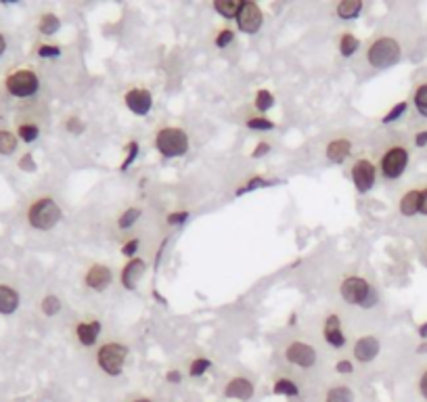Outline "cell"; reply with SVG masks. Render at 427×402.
<instances>
[{
    "mask_svg": "<svg viewBox=\"0 0 427 402\" xmlns=\"http://www.w3.org/2000/svg\"><path fill=\"white\" fill-rule=\"evenodd\" d=\"M246 126L250 128V130H254V132H270V130H274V122L268 118V115H248L246 118Z\"/></svg>",
    "mask_w": 427,
    "mask_h": 402,
    "instance_id": "30",
    "label": "cell"
},
{
    "mask_svg": "<svg viewBox=\"0 0 427 402\" xmlns=\"http://www.w3.org/2000/svg\"><path fill=\"white\" fill-rule=\"evenodd\" d=\"M419 214L427 216V184L421 187V210H419Z\"/></svg>",
    "mask_w": 427,
    "mask_h": 402,
    "instance_id": "47",
    "label": "cell"
},
{
    "mask_svg": "<svg viewBox=\"0 0 427 402\" xmlns=\"http://www.w3.org/2000/svg\"><path fill=\"white\" fill-rule=\"evenodd\" d=\"M404 57V42L398 30L383 27L371 34L362 44V55L358 63L369 72H383L398 65Z\"/></svg>",
    "mask_w": 427,
    "mask_h": 402,
    "instance_id": "2",
    "label": "cell"
},
{
    "mask_svg": "<svg viewBox=\"0 0 427 402\" xmlns=\"http://www.w3.org/2000/svg\"><path fill=\"white\" fill-rule=\"evenodd\" d=\"M153 147L155 151L166 158V160H174V158H182L186 156L191 141H189V132L180 126H162L160 130H155L153 134Z\"/></svg>",
    "mask_w": 427,
    "mask_h": 402,
    "instance_id": "8",
    "label": "cell"
},
{
    "mask_svg": "<svg viewBox=\"0 0 427 402\" xmlns=\"http://www.w3.org/2000/svg\"><path fill=\"white\" fill-rule=\"evenodd\" d=\"M63 218V210L59 201L51 195H42L34 199L27 208V222L38 231H51L55 229Z\"/></svg>",
    "mask_w": 427,
    "mask_h": 402,
    "instance_id": "9",
    "label": "cell"
},
{
    "mask_svg": "<svg viewBox=\"0 0 427 402\" xmlns=\"http://www.w3.org/2000/svg\"><path fill=\"white\" fill-rule=\"evenodd\" d=\"M396 208H398V214L404 216V218H413L419 214L421 210V187H407L402 191V195L398 197L396 201Z\"/></svg>",
    "mask_w": 427,
    "mask_h": 402,
    "instance_id": "20",
    "label": "cell"
},
{
    "mask_svg": "<svg viewBox=\"0 0 427 402\" xmlns=\"http://www.w3.org/2000/svg\"><path fill=\"white\" fill-rule=\"evenodd\" d=\"M186 218H189V212H172L166 220H168V225H182Z\"/></svg>",
    "mask_w": 427,
    "mask_h": 402,
    "instance_id": "44",
    "label": "cell"
},
{
    "mask_svg": "<svg viewBox=\"0 0 427 402\" xmlns=\"http://www.w3.org/2000/svg\"><path fill=\"white\" fill-rule=\"evenodd\" d=\"M4 51H6V38L0 34V57H2V53H4Z\"/></svg>",
    "mask_w": 427,
    "mask_h": 402,
    "instance_id": "49",
    "label": "cell"
},
{
    "mask_svg": "<svg viewBox=\"0 0 427 402\" xmlns=\"http://www.w3.org/2000/svg\"><path fill=\"white\" fill-rule=\"evenodd\" d=\"M319 339L323 341V346L333 354L340 356L342 352H348L350 341H352V333H354V325L348 321V308L340 304H331L317 321L314 327Z\"/></svg>",
    "mask_w": 427,
    "mask_h": 402,
    "instance_id": "4",
    "label": "cell"
},
{
    "mask_svg": "<svg viewBox=\"0 0 427 402\" xmlns=\"http://www.w3.org/2000/svg\"><path fill=\"white\" fill-rule=\"evenodd\" d=\"M101 333H103V322L96 317H90V319H80L76 322V337L80 341V346L86 348H94L101 339Z\"/></svg>",
    "mask_w": 427,
    "mask_h": 402,
    "instance_id": "19",
    "label": "cell"
},
{
    "mask_svg": "<svg viewBox=\"0 0 427 402\" xmlns=\"http://www.w3.org/2000/svg\"><path fill=\"white\" fill-rule=\"evenodd\" d=\"M166 379H168L170 384H178V382H182V373H180V371H176V369H172Z\"/></svg>",
    "mask_w": 427,
    "mask_h": 402,
    "instance_id": "48",
    "label": "cell"
},
{
    "mask_svg": "<svg viewBox=\"0 0 427 402\" xmlns=\"http://www.w3.org/2000/svg\"><path fill=\"white\" fill-rule=\"evenodd\" d=\"M59 27H61V19H59L55 13H44V15L40 17V21H38V30H40V34H44V36L57 34Z\"/></svg>",
    "mask_w": 427,
    "mask_h": 402,
    "instance_id": "29",
    "label": "cell"
},
{
    "mask_svg": "<svg viewBox=\"0 0 427 402\" xmlns=\"http://www.w3.org/2000/svg\"><path fill=\"white\" fill-rule=\"evenodd\" d=\"M419 337H421V339H427V322L419 327Z\"/></svg>",
    "mask_w": 427,
    "mask_h": 402,
    "instance_id": "50",
    "label": "cell"
},
{
    "mask_svg": "<svg viewBox=\"0 0 427 402\" xmlns=\"http://www.w3.org/2000/svg\"><path fill=\"white\" fill-rule=\"evenodd\" d=\"M331 369H333V373L338 375V377H350V375H354L356 373V363L350 358V356H338L336 360H333V365H331Z\"/></svg>",
    "mask_w": 427,
    "mask_h": 402,
    "instance_id": "31",
    "label": "cell"
},
{
    "mask_svg": "<svg viewBox=\"0 0 427 402\" xmlns=\"http://www.w3.org/2000/svg\"><path fill=\"white\" fill-rule=\"evenodd\" d=\"M279 356L293 373L317 375L327 369L331 352L323 346L314 329H300L281 337Z\"/></svg>",
    "mask_w": 427,
    "mask_h": 402,
    "instance_id": "1",
    "label": "cell"
},
{
    "mask_svg": "<svg viewBox=\"0 0 427 402\" xmlns=\"http://www.w3.org/2000/svg\"><path fill=\"white\" fill-rule=\"evenodd\" d=\"M224 398H231V401H252L254 394H256V388H254V382L243 377V375H235L227 382L224 390H222Z\"/></svg>",
    "mask_w": 427,
    "mask_h": 402,
    "instance_id": "18",
    "label": "cell"
},
{
    "mask_svg": "<svg viewBox=\"0 0 427 402\" xmlns=\"http://www.w3.org/2000/svg\"><path fill=\"white\" fill-rule=\"evenodd\" d=\"M115 281V270L105 262H92L84 270V285L94 294H105Z\"/></svg>",
    "mask_w": 427,
    "mask_h": 402,
    "instance_id": "13",
    "label": "cell"
},
{
    "mask_svg": "<svg viewBox=\"0 0 427 402\" xmlns=\"http://www.w3.org/2000/svg\"><path fill=\"white\" fill-rule=\"evenodd\" d=\"M241 4H243V0H216L214 11L224 19H237Z\"/></svg>",
    "mask_w": 427,
    "mask_h": 402,
    "instance_id": "28",
    "label": "cell"
},
{
    "mask_svg": "<svg viewBox=\"0 0 427 402\" xmlns=\"http://www.w3.org/2000/svg\"><path fill=\"white\" fill-rule=\"evenodd\" d=\"M407 109H409V101H400V103H396L383 118H381V124H394L396 120H400L404 113H407Z\"/></svg>",
    "mask_w": 427,
    "mask_h": 402,
    "instance_id": "36",
    "label": "cell"
},
{
    "mask_svg": "<svg viewBox=\"0 0 427 402\" xmlns=\"http://www.w3.org/2000/svg\"><path fill=\"white\" fill-rule=\"evenodd\" d=\"M413 145H415V147H426V145H427V130H421V132H417V134H415V139H413Z\"/></svg>",
    "mask_w": 427,
    "mask_h": 402,
    "instance_id": "46",
    "label": "cell"
},
{
    "mask_svg": "<svg viewBox=\"0 0 427 402\" xmlns=\"http://www.w3.org/2000/svg\"><path fill=\"white\" fill-rule=\"evenodd\" d=\"M40 308H42V313H44L46 317H55V315H59V313H61L63 304H61V300H59L57 296L49 294V296H46V298L42 300Z\"/></svg>",
    "mask_w": 427,
    "mask_h": 402,
    "instance_id": "34",
    "label": "cell"
},
{
    "mask_svg": "<svg viewBox=\"0 0 427 402\" xmlns=\"http://www.w3.org/2000/svg\"><path fill=\"white\" fill-rule=\"evenodd\" d=\"M17 149V137L8 130H0V153L11 156Z\"/></svg>",
    "mask_w": 427,
    "mask_h": 402,
    "instance_id": "37",
    "label": "cell"
},
{
    "mask_svg": "<svg viewBox=\"0 0 427 402\" xmlns=\"http://www.w3.org/2000/svg\"><path fill=\"white\" fill-rule=\"evenodd\" d=\"M145 272H147V260L143 256H134V258L126 260V264L120 270V283H122V287L128 289V291L136 289V285L145 277Z\"/></svg>",
    "mask_w": 427,
    "mask_h": 402,
    "instance_id": "15",
    "label": "cell"
},
{
    "mask_svg": "<svg viewBox=\"0 0 427 402\" xmlns=\"http://www.w3.org/2000/svg\"><path fill=\"white\" fill-rule=\"evenodd\" d=\"M354 149H356V137L354 132H348V130H340V132H333L327 141H325V147H323V158L333 163V165H340L345 160H350L354 156Z\"/></svg>",
    "mask_w": 427,
    "mask_h": 402,
    "instance_id": "11",
    "label": "cell"
},
{
    "mask_svg": "<svg viewBox=\"0 0 427 402\" xmlns=\"http://www.w3.org/2000/svg\"><path fill=\"white\" fill-rule=\"evenodd\" d=\"M270 151H272V145H270L268 141H260L256 147H254V151H252V158H254V160H260V158L268 156Z\"/></svg>",
    "mask_w": 427,
    "mask_h": 402,
    "instance_id": "42",
    "label": "cell"
},
{
    "mask_svg": "<svg viewBox=\"0 0 427 402\" xmlns=\"http://www.w3.org/2000/svg\"><path fill=\"white\" fill-rule=\"evenodd\" d=\"M319 402H356V394H354V388L340 377V379H331L323 386Z\"/></svg>",
    "mask_w": 427,
    "mask_h": 402,
    "instance_id": "17",
    "label": "cell"
},
{
    "mask_svg": "<svg viewBox=\"0 0 427 402\" xmlns=\"http://www.w3.org/2000/svg\"><path fill=\"white\" fill-rule=\"evenodd\" d=\"M4 86L13 96L27 99V96H34L40 90V78H38V74L34 70H17L6 78Z\"/></svg>",
    "mask_w": 427,
    "mask_h": 402,
    "instance_id": "12",
    "label": "cell"
},
{
    "mask_svg": "<svg viewBox=\"0 0 427 402\" xmlns=\"http://www.w3.org/2000/svg\"><path fill=\"white\" fill-rule=\"evenodd\" d=\"M130 402H153L151 398H147V396H139V398H134V401Z\"/></svg>",
    "mask_w": 427,
    "mask_h": 402,
    "instance_id": "51",
    "label": "cell"
},
{
    "mask_svg": "<svg viewBox=\"0 0 427 402\" xmlns=\"http://www.w3.org/2000/svg\"><path fill=\"white\" fill-rule=\"evenodd\" d=\"M350 178L354 182V189L360 195H367L375 189L377 178H379V170L375 165V161L371 156H360L352 161L350 165Z\"/></svg>",
    "mask_w": 427,
    "mask_h": 402,
    "instance_id": "10",
    "label": "cell"
},
{
    "mask_svg": "<svg viewBox=\"0 0 427 402\" xmlns=\"http://www.w3.org/2000/svg\"><path fill=\"white\" fill-rule=\"evenodd\" d=\"M141 218H143V208H141V206H128L126 210H122V212L117 214L115 227H117L120 233H128V231H132V229L139 225Z\"/></svg>",
    "mask_w": 427,
    "mask_h": 402,
    "instance_id": "22",
    "label": "cell"
},
{
    "mask_svg": "<svg viewBox=\"0 0 427 402\" xmlns=\"http://www.w3.org/2000/svg\"><path fill=\"white\" fill-rule=\"evenodd\" d=\"M336 44H338V51L342 55L343 59H352L360 49H362V42L360 38L354 34V32H348V30H342L336 38Z\"/></svg>",
    "mask_w": 427,
    "mask_h": 402,
    "instance_id": "21",
    "label": "cell"
},
{
    "mask_svg": "<svg viewBox=\"0 0 427 402\" xmlns=\"http://www.w3.org/2000/svg\"><path fill=\"white\" fill-rule=\"evenodd\" d=\"M362 8H364L362 0H340V2L336 4L333 13H336V17L342 19V21H354V19L360 17Z\"/></svg>",
    "mask_w": 427,
    "mask_h": 402,
    "instance_id": "23",
    "label": "cell"
},
{
    "mask_svg": "<svg viewBox=\"0 0 427 402\" xmlns=\"http://www.w3.org/2000/svg\"><path fill=\"white\" fill-rule=\"evenodd\" d=\"M128 356H130V346L120 337L105 339L94 350V363L98 371L105 373L107 377H120L124 373Z\"/></svg>",
    "mask_w": 427,
    "mask_h": 402,
    "instance_id": "7",
    "label": "cell"
},
{
    "mask_svg": "<svg viewBox=\"0 0 427 402\" xmlns=\"http://www.w3.org/2000/svg\"><path fill=\"white\" fill-rule=\"evenodd\" d=\"M235 30L233 27H229V25H222V27H218L216 30V34H214V46L216 49H229L233 42H235Z\"/></svg>",
    "mask_w": 427,
    "mask_h": 402,
    "instance_id": "33",
    "label": "cell"
},
{
    "mask_svg": "<svg viewBox=\"0 0 427 402\" xmlns=\"http://www.w3.org/2000/svg\"><path fill=\"white\" fill-rule=\"evenodd\" d=\"M38 55L40 57H59L61 55V49L59 46H53V44H42L38 49Z\"/></svg>",
    "mask_w": 427,
    "mask_h": 402,
    "instance_id": "43",
    "label": "cell"
},
{
    "mask_svg": "<svg viewBox=\"0 0 427 402\" xmlns=\"http://www.w3.org/2000/svg\"><path fill=\"white\" fill-rule=\"evenodd\" d=\"M82 128H84V124H82L78 118H72V120L68 122V130H70L72 134H80V132H82Z\"/></svg>",
    "mask_w": 427,
    "mask_h": 402,
    "instance_id": "45",
    "label": "cell"
},
{
    "mask_svg": "<svg viewBox=\"0 0 427 402\" xmlns=\"http://www.w3.org/2000/svg\"><path fill=\"white\" fill-rule=\"evenodd\" d=\"M19 294L15 287L0 283V315H13L19 308Z\"/></svg>",
    "mask_w": 427,
    "mask_h": 402,
    "instance_id": "24",
    "label": "cell"
},
{
    "mask_svg": "<svg viewBox=\"0 0 427 402\" xmlns=\"http://www.w3.org/2000/svg\"><path fill=\"white\" fill-rule=\"evenodd\" d=\"M210 367H212V360H210V358L197 356V358H193L191 365H189V375H191V377H201L205 371H210Z\"/></svg>",
    "mask_w": 427,
    "mask_h": 402,
    "instance_id": "35",
    "label": "cell"
},
{
    "mask_svg": "<svg viewBox=\"0 0 427 402\" xmlns=\"http://www.w3.org/2000/svg\"><path fill=\"white\" fill-rule=\"evenodd\" d=\"M411 103H413L415 111H417L421 118H426L427 120V80H421L415 84Z\"/></svg>",
    "mask_w": 427,
    "mask_h": 402,
    "instance_id": "27",
    "label": "cell"
},
{
    "mask_svg": "<svg viewBox=\"0 0 427 402\" xmlns=\"http://www.w3.org/2000/svg\"><path fill=\"white\" fill-rule=\"evenodd\" d=\"M371 158L379 170V178L394 182L402 178L411 161V147L398 134H385L377 143H373Z\"/></svg>",
    "mask_w": 427,
    "mask_h": 402,
    "instance_id": "3",
    "label": "cell"
},
{
    "mask_svg": "<svg viewBox=\"0 0 427 402\" xmlns=\"http://www.w3.org/2000/svg\"><path fill=\"white\" fill-rule=\"evenodd\" d=\"M136 156H139V143H136V141H132V143H128V147H126V160H124V163L120 165V168H122V172L130 168V163L136 160Z\"/></svg>",
    "mask_w": 427,
    "mask_h": 402,
    "instance_id": "40",
    "label": "cell"
},
{
    "mask_svg": "<svg viewBox=\"0 0 427 402\" xmlns=\"http://www.w3.org/2000/svg\"><path fill=\"white\" fill-rule=\"evenodd\" d=\"M415 386H417V392H419V396L427 401V365L426 367H421V371H419V375H417V382H415Z\"/></svg>",
    "mask_w": 427,
    "mask_h": 402,
    "instance_id": "41",
    "label": "cell"
},
{
    "mask_svg": "<svg viewBox=\"0 0 427 402\" xmlns=\"http://www.w3.org/2000/svg\"><path fill=\"white\" fill-rule=\"evenodd\" d=\"M336 291L345 308L367 310V308H373L379 300L375 283L358 270H345L336 283Z\"/></svg>",
    "mask_w": 427,
    "mask_h": 402,
    "instance_id": "5",
    "label": "cell"
},
{
    "mask_svg": "<svg viewBox=\"0 0 427 402\" xmlns=\"http://www.w3.org/2000/svg\"><path fill=\"white\" fill-rule=\"evenodd\" d=\"M272 107H274V94L270 90H266V88L257 90L256 96H254V109H256L257 113L266 115V111L272 109Z\"/></svg>",
    "mask_w": 427,
    "mask_h": 402,
    "instance_id": "32",
    "label": "cell"
},
{
    "mask_svg": "<svg viewBox=\"0 0 427 402\" xmlns=\"http://www.w3.org/2000/svg\"><path fill=\"white\" fill-rule=\"evenodd\" d=\"M426 256H427V241H426Z\"/></svg>",
    "mask_w": 427,
    "mask_h": 402,
    "instance_id": "52",
    "label": "cell"
},
{
    "mask_svg": "<svg viewBox=\"0 0 427 402\" xmlns=\"http://www.w3.org/2000/svg\"><path fill=\"white\" fill-rule=\"evenodd\" d=\"M272 392L276 396H289V398H295L300 396V384L289 377V375H283V377H276L274 384H272Z\"/></svg>",
    "mask_w": 427,
    "mask_h": 402,
    "instance_id": "25",
    "label": "cell"
},
{
    "mask_svg": "<svg viewBox=\"0 0 427 402\" xmlns=\"http://www.w3.org/2000/svg\"><path fill=\"white\" fill-rule=\"evenodd\" d=\"M383 350V337L375 327H354L352 341L348 348V356L356 363V367H371Z\"/></svg>",
    "mask_w": 427,
    "mask_h": 402,
    "instance_id": "6",
    "label": "cell"
},
{
    "mask_svg": "<svg viewBox=\"0 0 427 402\" xmlns=\"http://www.w3.org/2000/svg\"><path fill=\"white\" fill-rule=\"evenodd\" d=\"M139 247H141V237L139 235H130V237H126V241L122 243V256L126 258V260H130V258H134V256H139Z\"/></svg>",
    "mask_w": 427,
    "mask_h": 402,
    "instance_id": "38",
    "label": "cell"
},
{
    "mask_svg": "<svg viewBox=\"0 0 427 402\" xmlns=\"http://www.w3.org/2000/svg\"><path fill=\"white\" fill-rule=\"evenodd\" d=\"M235 21H237V27L243 34L254 36L264 25V13H262V8H260L257 2H254V0H243V4H241L239 15H237Z\"/></svg>",
    "mask_w": 427,
    "mask_h": 402,
    "instance_id": "14",
    "label": "cell"
},
{
    "mask_svg": "<svg viewBox=\"0 0 427 402\" xmlns=\"http://www.w3.org/2000/svg\"><path fill=\"white\" fill-rule=\"evenodd\" d=\"M17 134H19L21 141H25V143H34V141L40 137V128H38L36 124H21V126L17 128Z\"/></svg>",
    "mask_w": 427,
    "mask_h": 402,
    "instance_id": "39",
    "label": "cell"
},
{
    "mask_svg": "<svg viewBox=\"0 0 427 402\" xmlns=\"http://www.w3.org/2000/svg\"><path fill=\"white\" fill-rule=\"evenodd\" d=\"M276 182H279V180H270V178H266V176H262V174H254L252 178L243 180V182L237 187L235 195L241 197V195H246V193H252V191L264 189V187H270V184H276Z\"/></svg>",
    "mask_w": 427,
    "mask_h": 402,
    "instance_id": "26",
    "label": "cell"
},
{
    "mask_svg": "<svg viewBox=\"0 0 427 402\" xmlns=\"http://www.w3.org/2000/svg\"><path fill=\"white\" fill-rule=\"evenodd\" d=\"M124 103L134 115H147L153 109V94L147 88L134 86L124 94Z\"/></svg>",
    "mask_w": 427,
    "mask_h": 402,
    "instance_id": "16",
    "label": "cell"
}]
</instances>
